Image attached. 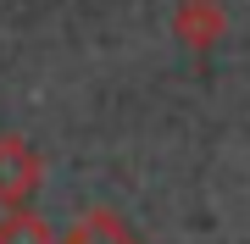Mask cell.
Here are the masks:
<instances>
[{"label":"cell","mask_w":250,"mask_h":244,"mask_svg":"<svg viewBox=\"0 0 250 244\" xmlns=\"http://www.w3.org/2000/svg\"><path fill=\"white\" fill-rule=\"evenodd\" d=\"M45 183V155L28 145L22 133H0V206L17 211L39 194Z\"/></svg>","instance_id":"1"},{"label":"cell","mask_w":250,"mask_h":244,"mask_svg":"<svg viewBox=\"0 0 250 244\" xmlns=\"http://www.w3.org/2000/svg\"><path fill=\"white\" fill-rule=\"evenodd\" d=\"M228 34V6L223 0H178L172 6V39L184 50H217Z\"/></svg>","instance_id":"2"},{"label":"cell","mask_w":250,"mask_h":244,"mask_svg":"<svg viewBox=\"0 0 250 244\" xmlns=\"http://www.w3.org/2000/svg\"><path fill=\"white\" fill-rule=\"evenodd\" d=\"M62 244H145V239L134 233V222H128L123 211L95 206V211H83V217L67 227V239H62Z\"/></svg>","instance_id":"3"},{"label":"cell","mask_w":250,"mask_h":244,"mask_svg":"<svg viewBox=\"0 0 250 244\" xmlns=\"http://www.w3.org/2000/svg\"><path fill=\"white\" fill-rule=\"evenodd\" d=\"M0 244H56V239H50V227H45L39 211L17 206V211H6V217H0Z\"/></svg>","instance_id":"4"}]
</instances>
